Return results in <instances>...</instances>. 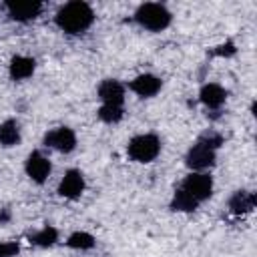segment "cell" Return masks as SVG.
Masks as SVG:
<instances>
[{
  "label": "cell",
  "mask_w": 257,
  "mask_h": 257,
  "mask_svg": "<svg viewBox=\"0 0 257 257\" xmlns=\"http://www.w3.org/2000/svg\"><path fill=\"white\" fill-rule=\"evenodd\" d=\"M94 10L88 2L82 0H72L62 4L56 14H54V24L60 32L68 34V36H78L82 32H86L92 24H94Z\"/></svg>",
  "instance_id": "1"
},
{
  "label": "cell",
  "mask_w": 257,
  "mask_h": 257,
  "mask_svg": "<svg viewBox=\"0 0 257 257\" xmlns=\"http://www.w3.org/2000/svg\"><path fill=\"white\" fill-rule=\"evenodd\" d=\"M133 20L141 28H145L149 32H161V30H165V28L171 26L173 14L161 2H145V4L137 6V10L133 14Z\"/></svg>",
  "instance_id": "2"
},
{
  "label": "cell",
  "mask_w": 257,
  "mask_h": 257,
  "mask_svg": "<svg viewBox=\"0 0 257 257\" xmlns=\"http://www.w3.org/2000/svg\"><path fill=\"white\" fill-rule=\"evenodd\" d=\"M161 149H163V143H161L159 135H155V133H141V135H135L128 141L126 155H128L131 161L147 165V163H153L161 155Z\"/></svg>",
  "instance_id": "3"
},
{
  "label": "cell",
  "mask_w": 257,
  "mask_h": 257,
  "mask_svg": "<svg viewBox=\"0 0 257 257\" xmlns=\"http://www.w3.org/2000/svg\"><path fill=\"white\" fill-rule=\"evenodd\" d=\"M217 163V151L209 145H205L201 139H197L187 155H185V165L189 171H195V173H207L209 169H213Z\"/></svg>",
  "instance_id": "4"
},
{
  "label": "cell",
  "mask_w": 257,
  "mask_h": 257,
  "mask_svg": "<svg viewBox=\"0 0 257 257\" xmlns=\"http://www.w3.org/2000/svg\"><path fill=\"white\" fill-rule=\"evenodd\" d=\"M181 189L185 193H189L199 205L209 201L213 197V191H215V183H213V177L209 173H195V171H189V175L183 179L181 183Z\"/></svg>",
  "instance_id": "5"
},
{
  "label": "cell",
  "mask_w": 257,
  "mask_h": 257,
  "mask_svg": "<svg viewBox=\"0 0 257 257\" xmlns=\"http://www.w3.org/2000/svg\"><path fill=\"white\" fill-rule=\"evenodd\" d=\"M42 145L56 151V153H62V155H68L76 149L78 145V139H76V133L70 128V126H54V128H48L42 137Z\"/></svg>",
  "instance_id": "6"
},
{
  "label": "cell",
  "mask_w": 257,
  "mask_h": 257,
  "mask_svg": "<svg viewBox=\"0 0 257 257\" xmlns=\"http://www.w3.org/2000/svg\"><path fill=\"white\" fill-rule=\"evenodd\" d=\"M4 10L10 20L26 24L40 16V12L44 10V4L36 0H10V2H4Z\"/></svg>",
  "instance_id": "7"
},
{
  "label": "cell",
  "mask_w": 257,
  "mask_h": 257,
  "mask_svg": "<svg viewBox=\"0 0 257 257\" xmlns=\"http://www.w3.org/2000/svg\"><path fill=\"white\" fill-rule=\"evenodd\" d=\"M24 173L32 183L44 185L52 173V163L42 151H32L24 161Z\"/></svg>",
  "instance_id": "8"
},
{
  "label": "cell",
  "mask_w": 257,
  "mask_h": 257,
  "mask_svg": "<svg viewBox=\"0 0 257 257\" xmlns=\"http://www.w3.org/2000/svg\"><path fill=\"white\" fill-rule=\"evenodd\" d=\"M84 189H86V181H84L82 171H80V169H68V171L62 175V179H60V183H58V187H56V193H58L62 199L76 201V199L82 197Z\"/></svg>",
  "instance_id": "9"
},
{
  "label": "cell",
  "mask_w": 257,
  "mask_h": 257,
  "mask_svg": "<svg viewBox=\"0 0 257 257\" xmlns=\"http://www.w3.org/2000/svg\"><path fill=\"white\" fill-rule=\"evenodd\" d=\"M126 88L131 92H135L139 98H153L161 92L163 80H161V76H157L153 72H143V74H137L133 80H128Z\"/></svg>",
  "instance_id": "10"
},
{
  "label": "cell",
  "mask_w": 257,
  "mask_h": 257,
  "mask_svg": "<svg viewBox=\"0 0 257 257\" xmlns=\"http://www.w3.org/2000/svg\"><path fill=\"white\" fill-rule=\"evenodd\" d=\"M96 94H98L100 104L122 106L124 98H126V84H122L116 78H104V80H100V84L96 88Z\"/></svg>",
  "instance_id": "11"
},
{
  "label": "cell",
  "mask_w": 257,
  "mask_h": 257,
  "mask_svg": "<svg viewBox=\"0 0 257 257\" xmlns=\"http://www.w3.org/2000/svg\"><path fill=\"white\" fill-rule=\"evenodd\" d=\"M227 88L221 86L219 82H205L199 88V100L205 108L209 110H219L227 102Z\"/></svg>",
  "instance_id": "12"
},
{
  "label": "cell",
  "mask_w": 257,
  "mask_h": 257,
  "mask_svg": "<svg viewBox=\"0 0 257 257\" xmlns=\"http://www.w3.org/2000/svg\"><path fill=\"white\" fill-rule=\"evenodd\" d=\"M36 70V60L32 56H24V54H14L8 62V76L14 82H22L26 78H30Z\"/></svg>",
  "instance_id": "13"
},
{
  "label": "cell",
  "mask_w": 257,
  "mask_h": 257,
  "mask_svg": "<svg viewBox=\"0 0 257 257\" xmlns=\"http://www.w3.org/2000/svg\"><path fill=\"white\" fill-rule=\"evenodd\" d=\"M229 211L233 213V215H237V217H241V215H247V213H251L253 209H255V205H257V195L253 193V191H249V189H237L231 197H229Z\"/></svg>",
  "instance_id": "14"
},
{
  "label": "cell",
  "mask_w": 257,
  "mask_h": 257,
  "mask_svg": "<svg viewBox=\"0 0 257 257\" xmlns=\"http://www.w3.org/2000/svg\"><path fill=\"white\" fill-rule=\"evenodd\" d=\"M22 141V131H20V122L16 118H6L0 122V147L4 149H12L16 145H20Z\"/></svg>",
  "instance_id": "15"
},
{
  "label": "cell",
  "mask_w": 257,
  "mask_h": 257,
  "mask_svg": "<svg viewBox=\"0 0 257 257\" xmlns=\"http://www.w3.org/2000/svg\"><path fill=\"white\" fill-rule=\"evenodd\" d=\"M58 229L56 227H52V225H44L42 229H38V231H34L30 237H28V241H30V245H34V247H40V249H50V247H54L56 243H58Z\"/></svg>",
  "instance_id": "16"
},
{
  "label": "cell",
  "mask_w": 257,
  "mask_h": 257,
  "mask_svg": "<svg viewBox=\"0 0 257 257\" xmlns=\"http://www.w3.org/2000/svg\"><path fill=\"white\" fill-rule=\"evenodd\" d=\"M169 209L175 211V213H193V211L199 209V203L179 187V189H175V193L169 201Z\"/></svg>",
  "instance_id": "17"
},
{
  "label": "cell",
  "mask_w": 257,
  "mask_h": 257,
  "mask_svg": "<svg viewBox=\"0 0 257 257\" xmlns=\"http://www.w3.org/2000/svg\"><path fill=\"white\" fill-rule=\"evenodd\" d=\"M64 245L68 249H74V251H90L96 245V239L88 231H74V233H70L66 237Z\"/></svg>",
  "instance_id": "18"
},
{
  "label": "cell",
  "mask_w": 257,
  "mask_h": 257,
  "mask_svg": "<svg viewBox=\"0 0 257 257\" xmlns=\"http://www.w3.org/2000/svg\"><path fill=\"white\" fill-rule=\"evenodd\" d=\"M96 116L104 124H116L124 118V106H114V104H100L96 110Z\"/></svg>",
  "instance_id": "19"
},
{
  "label": "cell",
  "mask_w": 257,
  "mask_h": 257,
  "mask_svg": "<svg viewBox=\"0 0 257 257\" xmlns=\"http://www.w3.org/2000/svg\"><path fill=\"white\" fill-rule=\"evenodd\" d=\"M235 54H237V46L233 40H225L223 44H219L211 50V56H221V58H231Z\"/></svg>",
  "instance_id": "20"
},
{
  "label": "cell",
  "mask_w": 257,
  "mask_h": 257,
  "mask_svg": "<svg viewBox=\"0 0 257 257\" xmlns=\"http://www.w3.org/2000/svg\"><path fill=\"white\" fill-rule=\"evenodd\" d=\"M199 139H201L205 145L213 147L215 151H219V149H221V145H223V135H221V133H217V131H205L203 135H199Z\"/></svg>",
  "instance_id": "21"
},
{
  "label": "cell",
  "mask_w": 257,
  "mask_h": 257,
  "mask_svg": "<svg viewBox=\"0 0 257 257\" xmlns=\"http://www.w3.org/2000/svg\"><path fill=\"white\" fill-rule=\"evenodd\" d=\"M20 253L18 241H0V257H16Z\"/></svg>",
  "instance_id": "22"
},
{
  "label": "cell",
  "mask_w": 257,
  "mask_h": 257,
  "mask_svg": "<svg viewBox=\"0 0 257 257\" xmlns=\"http://www.w3.org/2000/svg\"><path fill=\"white\" fill-rule=\"evenodd\" d=\"M10 219H12V211H10L8 207L0 209V225H6V223H8Z\"/></svg>",
  "instance_id": "23"
}]
</instances>
